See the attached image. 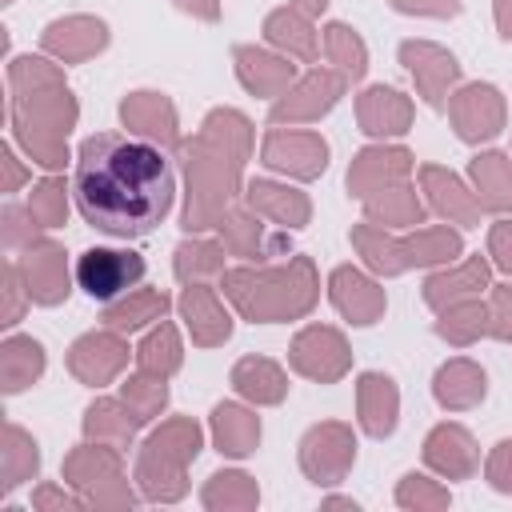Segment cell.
<instances>
[{
	"mask_svg": "<svg viewBox=\"0 0 512 512\" xmlns=\"http://www.w3.org/2000/svg\"><path fill=\"white\" fill-rule=\"evenodd\" d=\"M72 196L88 228L116 240H136L172 212L176 176L152 140L96 132L76 152Z\"/></svg>",
	"mask_w": 512,
	"mask_h": 512,
	"instance_id": "6da1fadb",
	"label": "cell"
},
{
	"mask_svg": "<svg viewBox=\"0 0 512 512\" xmlns=\"http://www.w3.org/2000/svg\"><path fill=\"white\" fill-rule=\"evenodd\" d=\"M144 276V260L136 252H116V248H88L76 260V280L92 300H116Z\"/></svg>",
	"mask_w": 512,
	"mask_h": 512,
	"instance_id": "7a4b0ae2",
	"label": "cell"
},
{
	"mask_svg": "<svg viewBox=\"0 0 512 512\" xmlns=\"http://www.w3.org/2000/svg\"><path fill=\"white\" fill-rule=\"evenodd\" d=\"M156 308H164V296H144V300H136L132 308L124 304V308L108 312V320H112V324H120V328H136V324H144L140 316H144V312H156Z\"/></svg>",
	"mask_w": 512,
	"mask_h": 512,
	"instance_id": "3957f363",
	"label": "cell"
},
{
	"mask_svg": "<svg viewBox=\"0 0 512 512\" xmlns=\"http://www.w3.org/2000/svg\"><path fill=\"white\" fill-rule=\"evenodd\" d=\"M496 248L504 252V256H500V264H504V268H512V244H508V232H504V228L496 232Z\"/></svg>",
	"mask_w": 512,
	"mask_h": 512,
	"instance_id": "277c9868",
	"label": "cell"
}]
</instances>
